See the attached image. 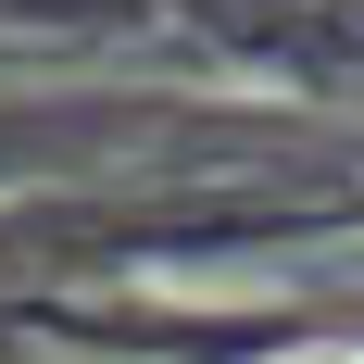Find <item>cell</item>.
Here are the masks:
<instances>
[{
  "label": "cell",
  "mask_w": 364,
  "mask_h": 364,
  "mask_svg": "<svg viewBox=\"0 0 364 364\" xmlns=\"http://www.w3.org/2000/svg\"><path fill=\"white\" fill-rule=\"evenodd\" d=\"M327 364H364V352H327Z\"/></svg>",
  "instance_id": "obj_1"
}]
</instances>
